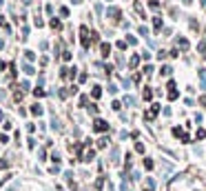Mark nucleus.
I'll use <instances>...</instances> for the list:
<instances>
[{"label":"nucleus","mask_w":206,"mask_h":191,"mask_svg":"<svg viewBox=\"0 0 206 191\" xmlns=\"http://www.w3.org/2000/svg\"><path fill=\"white\" fill-rule=\"evenodd\" d=\"M107 129H109V125L104 120H95V131H107Z\"/></svg>","instance_id":"f257e3e1"},{"label":"nucleus","mask_w":206,"mask_h":191,"mask_svg":"<svg viewBox=\"0 0 206 191\" xmlns=\"http://www.w3.org/2000/svg\"><path fill=\"white\" fill-rule=\"evenodd\" d=\"M31 111H33V116H42V107H40V105H33Z\"/></svg>","instance_id":"f03ea898"},{"label":"nucleus","mask_w":206,"mask_h":191,"mask_svg":"<svg viewBox=\"0 0 206 191\" xmlns=\"http://www.w3.org/2000/svg\"><path fill=\"white\" fill-rule=\"evenodd\" d=\"M158 111H160V105H153L151 111H148V118H151V116H158Z\"/></svg>","instance_id":"7ed1b4c3"},{"label":"nucleus","mask_w":206,"mask_h":191,"mask_svg":"<svg viewBox=\"0 0 206 191\" xmlns=\"http://www.w3.org/2000/svg\"><path fill=\"white\" fill-rule=\"evenodd\" d=\"M144 169H148V171L153 169V160H151V158H146V160H144Z\"/></svg>","instance_id":"20e7f679"},{"label":"nucleus","mask_w":206,"mask_h":191,"mask_svg":"<svg viewBox=\"0 0 206 191\" xmlns=\"http://www.w3.org/2000/svg\"><path fill=\"white\" fill-rule=\"evenodd\" d=\"M100 96H102V89L100 87H93V98H100Z\"/></svg>","instance_id":"39448f33"},{"label":"nucleus","mask_w":206,"mask_h":191,"mask_svg":"<svg viewBox=\"0 0 206 191\" xmlns=\"http://www.w3.org/2000/svg\"><path fill=\"white\" fill-rule=\"evenodd\" d=\"M109 51H111V47L104 42V44H102V54H104V56H109Z\"/></svg>","instance_id":"423d86ee"},{"label":"nucleus","mask_w":206,"mask_h":191,"mask_svg":"<svg viewBox=\"0 0 206 191\" xmlns=\"http://www.w3.org/2000/svg\"><path fill=\"white\" fill-rule=\"evenodd\" d=\"M175 98H177V91L171 89V91H168V100H175Z\"/></svg>","instance_id":"0eeeda50"},{"label":"nucleus","mask_w":206,"mask_h":191,"mask_svg":"<svg viewBox=\"0 0 206 191\" xmlns=\"http://www.w3.org/2000/svg\"><path fill=\"white\" fill-rule=\"evenodd\" d=\"M148 7H151V9H158V7H160V3H158V0H151Z\"/></svg>","instance_id":"6e6552de"},{"label":"nucleus","mask_w":206,"mask_h":191,"mask_svg":"<svg viewBox=\"0 0 206 191\" xmlns=\"http://www.w3.org/2000/svg\"><path fill=\"white\" fill-rule=\"evenodd\" d=\"M153 27H155V29H160V27H162V22H160V18H155V20H153Z\"/></svg>","instance_id":"1a4fd4ad"},{"label":"nucleus","mask_w":206,"mask_h":191,"mask_svg":"<svg viewBox=\"0 0 206 191\" xmlns=\"http://www.w3.org/2000/svg\"><path fill=\"white\" fill-rule=\"evenodd\" d=\"M138 62H140V58H138V56H133V58H131V67H138Z\"/></svg>","instance_id":"9d476101"},{"label":"nucleus","mask_w":206,"mask_h":191,"mask_svg":"<svg viewBox=\"0 0 206 191\" xmlns=\"http://www.w3.org/2000/svg\"><path fill=\"white\" fill-rule=\"evenodd\" d=\"M33 93H36V96H38V98H42V96H44V91H42V89H40V87H38V89H36V91H33Z\"/></svg>","instance_id":"9b49d317"},{"label":"nucleus","mask_w":206,"mask_h":191,"mask_svg":"<svg viewBox=\"0 0 206 191\" xmlns=\"http://www.w3.org/2000/svg\"><path fill=\"white\" fill-rule=\"evenodd\" d=\"M135 151L138 153H144V145H135Z\"/></svg>","instance_id":"f8f14e48"},{"label":"nucleus","mask_w":206,"mask_h":191,"mask_svg":"<svg viewBox=\"0 0 206 191\" xmlns=\"http://www.w3.org/2000/svg\"><path fill=\"white\" fill-rule=\"evenodd\" d=\"M73 3H80V0H73Z\"/></svg>","instance_id":"ddd939ff"}]
</instances>
